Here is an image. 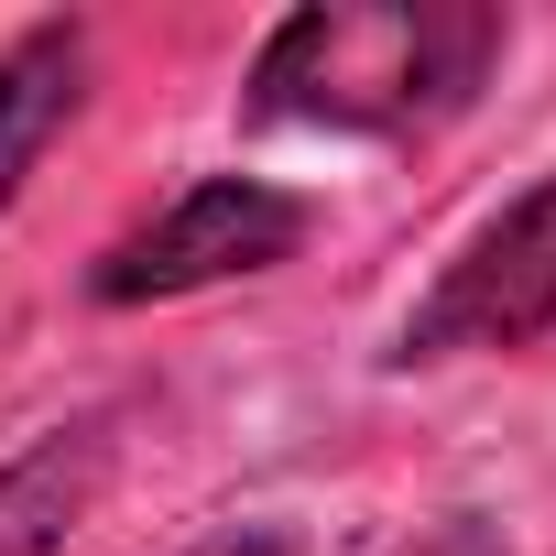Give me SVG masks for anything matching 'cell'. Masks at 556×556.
<instances>
[{
    "label": "cell",
    "instance_id": "5",
    "mask_svg": "<svg viewBox=\"0 0 556 556\" xmlns=\"http://www.w3.org/2000/svg\"><path fill=\"white\" fill-rule=\"evenodd\" d=\"M88 66H99V45H88L77 12H45V23H23L12 45H0V218L23 207L34 164H45V153L66 142V121L88 110Z\"/></svg>",
    "mask_w": 556,
    "mask_h": 556
},
{
    "label": "cell",
    "instance_id": "6",
    "mask_svg": "<svg viewBox=\"0 0 556 556\" xmlns=\"http://www.w3.org/2000/svg\"><path fill=\"white\" fill-rule=\"evenodd\" d=\"M382 556H513V545H502L491 513H437V523H415V534L382 545Z\"/></svg>",
    "mask_w": 556,
    "mask_h": 556
},
{
    "label": "cell",
    "instance_id": "1",
    "mask_svg": "<svg viewBox=\"0 0 556 556\" xmlns=\"http://www.w3.org/2000/svg\"><path fill=\"white\" fill-rule=\"evenodd\" d=\"M502 55L513 12L491 0H306L240 66V131L426 142L491 88Z\"/></svg>",
    "mask_w": 556,
    "mask_h": 556
},
{
    "label": "cell",
    "instance_id": "2",
    "mask_svg": "<svg viewBox=\"0 0 556 556\" xmlns=\"http://www.w3.org/2000/svg\"><path fill=\"white\" fill-rule=\"evenodd\" d=\"M317 240V197L273 175H186L153 218H131L88 262V306H186L218 285H262Z\"/></svg>",
    "mask_w": 556,
    "mask_h": 556
},
{
    "label": "cell",
    "instance_id": "3",
    "mask_svg": "<svg viewBox=\"0 0 556 556\" xmlns=\"http://www.w3.org/2000/svg\"><path fill=\"white\" fill-rule=\"evenodd\" d=\"M556 328V164L502 197L437 273L426 295L393 317L382 371H447V361H513Z\"/></svg>",
    "mask_w": 556,
    "mask_h": 556
},
{
    "label": "cell",
    "instance_id": "4",
    "mask_svg": "<svg viewBox=\"0 0 556 556\" xmlns=\"http://www.w3.org/2000/svg\"><path fill=\"white\" fill-rule=\"evenodd\" d=\"M110 469H121V415L110 404L23 437L0 458V556H66V534L99 513Z\"/></svg>",
    "mask_w": 556,
    "mask_h": 556
},
{
    "label": "cell",
    "instance_id": "7",
    "mask_svg": "<svg viewBox=\"0 0 556 556\" xmlns=\"http://www.w3.org/2000/svg\"><path fill=\"white\" fill-rule=\"evenodd\" d=\"M186 556H295V534H285V523H218V534H197Z\"/></svg>",
    "mask_w": 556,
    "mask_h": 556
}]
</instances>
